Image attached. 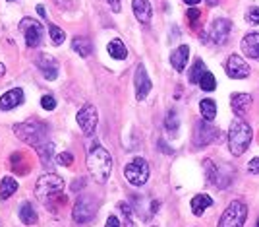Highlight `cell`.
Instances as JSON below:
<instances>
[{
	"label": "cell",
	"mask_w": 259,
	"mask_h": 227,
	"mask_svg": "<svg viewBox=\"0 0 259 227\" xmlns=\"http://www.w3.org/2000/svg\"><path fill=\"white\" fill-rule=\"evenodd\" d=\"M14 132L19 140H23L25 144L33 146L43 161L52 159L54 154V146L49 142V130L45 124L37 122V121H29V122H21V124H14Z\"/></svg>",
	"instance_id": "obj_1"
},
{
	"label": "cell",
	"mask_w": 259,
	"mask_h": 227,
	"mask_svg": "<svg viewBox=\"0 0 259 227\" xmlns=\"http://www.w3.org/2000/svg\"><path fill=\"white\" fill-rule=\"evenodd\" d=\"M87 169H89L91 177L99 185L107 183L109 177H111V171H113V157H111V154L103 146H99V144L93 146L89 150V154H87Z\"/></svg>",
	"instance_id": "obj_2"
},
{
	"label": "cell",
	"mask_w": 259,
	"mask_h": 227,
	"mask_svg": "<svg viewBox=\"0 0 259 227\" xmlns=\"http://www.w3.org/2000/svg\"><path fill=\"white\" fill-rule=\"evenodd\" d=\"M252 142V128L244 119H234L228 128V150L232 156H244Z\"/></svg>",
	"instance_id": "obj_3"
},
{
	"label": "cell",
	"mask_w": 259,
	"mask_h": 227,
	"mask_svg": "<svg viewBox=\"0 0 259 227\" xmlns=\"http://www.w3.org/2000/svg\"><path fill=\"white\" fill-rule=\"evenodd\" d=\"M62 191H64V181H62L58 175H52V173L43 175V177L37 181V185H35V194H37V198H39L43 204H47V206H49L50 198H56L58 194H62Z\"/></svg>",
	"instance_id": "obj_4"
},
{
	"label": "cell",
	"mask_w": 259,
	"mask_h": 227,
	"mask_svg": "<svg viewBox=\"0 0 259 227\" xmlns=\"http://www.w3.org/2000/svg\"><path fill=\"white\" fill-rule=\"evenodd\" d=\"M124 177H126L130 185L143 187L149 181V163L143 157H133L124 167Z\"/></svg>",
	"instance_id": "obj_5"
},
{
	"label": "cell",
	"mask_w": 259,
	"mask_h": 227,
	"mask_svg": "<svg viewBox=\"0 0 259 227\" xmlns=\"http://www.w3.org/2000/svg\"><path fill=\"white\" fill-rule=\"evenodd\" d=\"M248 220V206L240 200H234L219 220V227H242Z\"/></svg>",
	"instance_id": "obj_6"
},
{
	"label": "cell",
	"mask_w": 259,
	"mask_h": 227,
	"mask_svg": "<svg viewBox=\"0 0 259 227\" xmlns=\"http://www.w3.org/2000/svg\"><path fill=\"white\" fill-rule=\"evenodd\" d=\"M95 212H97L95 200L89 198V196H80L78 202H76V206H74L72 216H74V222L76 224H87V222H91L95 218Z\"/></svg>",
	"instance_id": "obj_7"
},
{
	"label": "cell",
	"mask_w": 259,
	"mask_h": 227,
	"mask_svg": "<svg viewBox=\"0 0 259 227\" xmlns=\"http://www.w3.org/2000/svg\"><path fill=\"white\" fill-rule=\"evenodd\" d=\"M97 122H99V113H97L95 105H91V103L83 105L80 109V113H78V124L83 130V134L91 136L95 132V128H97Z\"/></svg>",
	"instance_id": "obj_8"
},
{
	"label": "cell",
	"mask_w": 259,
	"mask_h": 227,
	"mask_svg": "<svg viewBox=\"0 0 259 227\" xmlns=\"http://www.w3.org/2000/svg\"><path fill=\"white\" fill-rule=\"evenodd\" d=\"M21 29H23V35H25V43L27 47H39L41 41H43V25L33 19V17H23L21 19Z\"/></svg>",
	"instance_id": "obj_9"
},
{
	"label": "cell",
	"mask_w": 259,
	"mask_h": 227,
	"mask_svg": "<svg viewBox=\"0 0 259 227\" xmlns=\"http://www.w3.org/2000/svg\"><path fill=\"white\" fill-rule=\"evenodd\" d=\"M225 68H227V74L230 78H234V80H242V78L250 76V66L244 60V56H240V54H230L227 64H225Z\"/></svg>",
	"instance_id": "obj_10"
},
{
	"label": "cell",
	"mask_w": 259,
	"mask_h": 227,
	"mask_svg": "<svg viewBox=\"0 0 259 227\" xmlns=\"http://www.w3.org/2000/svg\"><path fill=\"white\" fill-rule=\"evenodd\" d=\"M230 35V21L225 19V17H219L211 23L209 27V39L215 43V45H225L227 39Z\"/></svg>",
	"instance_id": "obj_11"
},
{
	"label": "cell",
	"mask_w": 259,
	"mask_h": 227,
	"mask_svg": "<svg viewBox=\"0 0 259 227\" xmlns=\"http://www.w3.org/2000/svg\"><path fill=\"white\" fill-rule=\"evenodd\" d=\"M133 86H135V97H137V101H143L149 95V91H151V80H149L147 70H145L143 64H139L137 70H135Z\"/></svg>",
	"instance_id": "obj_12"
},
{
	"label": "cell",
	"mask_w": 259,
	"mask_h": 227,
	"mask_svg": "<svg viewBox=\"0 0 259 227\" xmlns=\"http://www.w3.org/2000/svg\"><path fill=\"white\" fill-rule=\"evenodd\" d=\"M37 68L41 70L43 78H47V80H56V76H58V60H54L49 54L37 56Z\"/></svg>",
	"instance_id": "obj_13"
},
{
	"label": "cell",
	"mask_w": 259,
	"mask_h": 227,
	"mask_svg": "<svg viewBox=\"0 0 259 227\" xmlns=\"http://www.w3.org/2000/svg\"><path fill=\"white\" fill-rule=\"evenodd\" d=\"M215 134H217V130L209 124V121H205V119H203V122H199V124L195 126V136H194V142H195V146H207L209 142H213V140H215Z\"/></svg>",
	"instance_id": "obj_14"
},
{
	"label": "cell",
	"mask_w": 259,
	"mask_h": 227,
	"mask_svg": "<svg viewBox=\"0 0 259 227\" xmlns=\"http://www.w3.org/2000/svg\"><path fill=\"white\" fill-rule=\"evenodd\" d=\"M21 103H23V91H21V87H14V89L6 91L0 97V111H12V109H16Z\"/></svg>",
	"instance_id": "obj_15"
},
{
	"label": "cell",
	"mask_w": 259,
	"mask_h": 227,
	"mask_svg": "<svg viewBox=\"0 0 259 227\" xmlns=\"http://www.w3.org/2000/svg\"><path fill=\"white\" fill-rule=\"evenodd\" d=\"M131 8H133V16L137 17L139 23H149L151 16H153V8L149 0H131Z\"/></svg>",
	"instance_id": "obj_16"
},
{
	"label": "cell",
	"mask_w": 259,
	"mask_h": 227,
	"mask_svg": "<svg viewBox=\"0 0 259 227\" xmlns=\"http://www.w3.org/2000/svg\"><path fill=\"white\" fill-rule=\"evenodd\" d=\"M252 95L250 93H234L232 99H230V105H232V111L236 117H244L252 105Z\"/></svg>",
	"instance_id": "obj_17"
},
{
	"label": "cell",
	"mask_w": 259,
	"mask_h": 227,
	"mask_svg": "<svg viewBox=\"0 0 259 227\" xmlns=\"http://www.w3.org/2000/svg\"><path fill=\"white\" fill-rule=\"evenodd\" d=\"M188 58H190V47L188 45H180L172 54H170V64L174 70L182 72L188 64Z\"/></svg>",
	"instance_id": "obj_18"
},
{
	"label": "cell",
	"mask_w": 259,
	"mask_h": 227,
	"mask_svg": "<svg viewBox=\"0 0 259 227\" xmlns=\"http://www.w3.org/2000/svg\"><path fill=\"white\" fill-rule=\"evenodd\" d=\"M242 52L250 58H259V33H248L242 39Z\"/></svg>",
	"instance_id": "obj_19"
},
{
	"label": "cell",
	"mask_w": 259,
	"mask_h": 227,
	"mask_svg": "<svg viewBox=\"0 0 259 227\" xmlns=\"http://www.w3.org/2000/svg\"><path fill=\"white\" fill-rule=\"evenodd\" d=\"M107 51H109V54H111L113 58H116V60H124V58L128 56V49H126V45H124L120 39H113V41L107 45Z\"/></svg>",
	"instance_id": "obj_20"
},
{
	"label": "cell",
	"mask_w": 259,
	"mask_h": 227,
	"mask_svg": "<svg viewBox=\"0 0 259 227\" xmlns=\"http://www.w3.org/2000/svg\"><path fill=\"white\" fill-rule=\"evenodd\" d=\"M211 204H213L211 196H207V194H197V196L192 198V212H194L195 216H201V214L205 212V208H209Z\"/></svg>",
	"instance_id": "obj_21"
},
{
	"label": "cell",
	"mask_w": 259,
	"mask_h": 227,
	"mask_svg": "<svg viewBox=\"0 0 259 227\" xmlns=\"http://www.w3.org/2000/svg\"><path fill=\"white\" fill-rule=\"evenodd\" d=\"M19 220L25 226H35L37 224V212L33 210V206L29 202H23L19 206Z\"/></svg>",
	"instance_id": "obj_22"
},
{
	"label": "cell",
	"mask_w": 259,
	"mask_h": 227,
	"mask_svg": "<svg viewBox=\"0 0 259 227\" xmlns=\"http://www.w3.org/2000/svg\"><path fill=\"white\" fill-rule=\"evenodd\" d=\"M72 49H74V52L80 54V56H89L91 51H93L91 41L85 39V37H76V39L72 41Z\"/></svg>",
	"instance_id": "obj_23"
},
{
	"label": "cell",
	"mask_w": 259,
	"mask_h": 227,
	"mask_svg": "<svg viewBox=\"0 0 259 227\" xmlns=\"http://www.w3.org/2000/svg\"><path fill=\"white\" fill-rule=\"evenodd\" d=\"M16 191H17V183H16L12 177H4V179L0 181V198H2V200L10 198Z\"/></svg>",
	"instance_id": "obj_24"
},
{
	"label": "cell",
	"mask_w": 259,
	"mask_h": 227,
	"mask_svg": "<svg viewBox=\"0 0 259 227\" xmlns=\"http://www.w3.org/2000/svg\"><path fill=\"white\" fill-rule=\"evenodd\" d=\"M199 107H201V115H203L205 121L211 122V121L217 117V103H215L213 99H203V101L199 103Z\"/></svg>",
	"instance_id": "obj_25"
},
{
	"label": "cell",
	"mask_w": 259,
	"mask_h": 227,
	"mask_svg": "<svg viewBox=\"0 0 259 227\" xmlns=\"http://www.w3.org/2000/svg\"><path fill=\"white\" fill-rule=\"evenodd\" d=\"M205 72H207V68H205L203 60L197 58V60L194 62L192 70H190V82H192V84H199V80H201V76H203Z\"/></svg>",
	"instance_id": "obj_26"
},
{
	"label": "cell",
	"mask_w": 259,
	"mask_h": 227,
	"mask_svg": "<svg viewBox=\"0 0 259 227\" xmlns=\"http://www.w3.org/2000/svg\"><path fill=\"white\" fill-rule=\"evenodd\" d=\"M199 87H201L203 91H215V89H217V80H215V76H213L209 70L201 76V80H199Z\"/></svg>",
	"instance_id": "obj_27"
},
{
	"label": "cell",
	"mask_w": 259,
	"mask_h": 227,
	"mask_svg": "<svg viewBox=\"0 0 259 227\" xmlns=\"http://www.w3.org/2000/svg\"><path fill=\"white\" fill-rule=\"evenodd\" d=\"M49 35H50V39H52V45H56V47H58V45H62V43H64V39H66V33H64L58 25H54V23H52V25H49Z\"/></svg>",
	"instance_id": "obj_28"
},
{
	"label": "cell",
	"mask_w": 259,
	"mask_h": 227,
	"mask_svg": "<svg viewBox=\"0 0 259 227\" xmlns=\"http://www.w3.org/2000/svg\"><path fill=\"white\" fill-rule=\"evenodd\" d=\"M178 124H180V121H178V117H176V111L170 109L168 115H166V119H164V128H166L170 134H174V132L178 130Z\"/></svg>",
	"instance_id": "obj_29"
},
{
	"label": "cell",
	"mask_w": 259,
	"mask_h": 227,
	"mask_svg": "<svg viewBox=\"0 0 259 227\" xmlns=\"http://www.w3.org/2000/svg\"><path fill=\"white\" fill-rule=\"evenodd\" d=\"M41 107H43L45 111H52V109L56 107L54 97H52V95H43V97H41Z\"/></svg>",
	"instance_id": "obj_30"
},
{
	"label": "cell",
	"mask_w": 259,
	"mask_h": 227,
	"mask_svg": "<svg viewBox=\"0 0 259 227\" xmlns=\"http://www.w3.org/2000/svg\"><path fill=\"white\" fill-rule=\"evenodd\" d=\"M56 163H58V165H72V163H74V156L68 154V152L58 154V156H56Z\"/></svg>",
	"instance_id": "obj_31"
},
{
	"label": "cell",
	"mask_w": 259,
	"mask_h": 227,
	"mask_svg": "<svg viewBox=\"0 0 259 227\" xmlns=\"http://www.w3.org/2000/svg\"><path fill=\"white\" fill-rule=\"evenodd\" d=\"M205 169H207V179L209 183H215L217 181V171H215V165L211 161H205Z\"/></svg>",
	"instance_id": "obj_32"
},
{
	"label": "cell",
	"mask_w": 259,
	"mask_h": 227,
	"mask_svg": "<svg viewBox=\"0 0 259 227\" xmlns=\"http://www.w3.org/2000/svg\"><path fill=\"white\" fill-rule=\"evenodd\" d=\"M248 21L250 23H254V25H259V8H252V10H248Z\"/></svg>",
	"instance_id": "obj_33"
},
{
	"label": "cell",
	"mask_w": 259,
	"mask_h": 227,
	"mask_svg": "<svg viewBox=\"0 0 259 227\" xmlns=\"http://www.w3.org/2000/svg\"><path fill=\"white\" fill-rule=\"evenodd\" d=\"M199 16H201V12H199L195 6H192V8L188 10V19H190L192 23H195V21L199 19Z\"/></svg>",
	"instance_id": "obj_34"
},
{
	"label": "cell",
	"mask_w": 259,
	"mask_h": 227,
	"mask_svg": "<svg viewBox=\"0 0 259 227\" xmlns=\"http://www.w3.org/2000/svg\"><path fill=\"white\" fill-rule=\"evenodd\" d=\"M118 208L122 210V214L126 216L128 224H130V226H131V208H130V206H128V204H126V202H120V204H118ZM131 227H133V226H131Z\"/></svg>",
	"instance_id": "obj_35"
},
{
	"label": "cell",
	"mask_w": 259,
	"mask_h": 227,
	"mask_svg": "<svg viewBox=\"0 0 259 227\" xmlns=\"http://www.w3.org/2000/svg\"><path fill=\"white\" fill-rule=\"evenodd\" d=\"M248 169H250V173H254V175H258V173H259V157H254V159L250 161V165H248Z\"/></svg>",
	"instance_id": "obj_36"
},
{
	"label": "cell",
	"mask_w": 259,
	"mask_h": 227,
	"mask_svg": "<svg viewBox=\"0 0 259 227\" xmlns=\"http://www.w3.org/2000/svg\"><path fill=\"white\" fill-rule=\"evenodd\" d=\"M105 227H120V220L116 218V216H109V220H107V226Z\"/></svg>",
	"instance_id": "obj_37"
},
{
	"label": "cell",
	"mask_w": 259,
	"mask_h": 227,
	"mask_svg": "<svg viewBox=\"0 0 259 227\" xmlns=\"http://www.w3.org/2000/svg\"><path fill=\"white\" fill-rule=\"evenodd\" d=\"M107 2H109V6H111L114 12H120V10H122V2H120V0H107Z\"/></svg>",
	"instance_id": "obj_38"
},
{
	"label": "cell",
	"mask_w": 259,
	"mask_h": 227,
	"mask_svg": "<svg viewBox=\"0 0 259 227\" xmlns=\"http://www.w3.org/2000/svg\"><path fill=\"white\" fill-rule=\"evenodd\" d=\"M81 187H85V181H83V179H78V183L72 185V191H80Z\"/></svg>",
	"instance_id": "obj_39"
},
{
	"label": "cell",
	"mask_w": 259,
	"mask_h": 227,
	"mask_svg": "<svg viewBox=\"0 0 259 227\" xmlns=\"http://www.w3.org/2000/svg\"><path fill=\"white\" fill-rule=\"evenodd\" d=\"M58 6H62V8H70L72 6V0H54Z\"/></svg>",
	"instance_id": "obj_40"
},
{
	"label": "cell",
	"mask_w": 259,
	"mask_h": 227,
	"mask_svg": "<svg viewBox=\"0 0 259 227\" xmlns=\"http://www.w3.org/2000/svg\"><path fill=\"white\" fill-rule=\"evenodd\" d=\"M159 146H161V148H162V152H164V154H172V150H170V148H168V146H166V144H164V142H162V140H161V142H159Z\"/></svg>",
	"instance_id": "obj_41"
},
{
	"label": "cell",
	"mask_w": 259,
	"mask_h": 227,
	"mask_svg": "<svg viewBox=\"0 0 259 227\" xmlns=\"http://www.w3.org/2000/svg\"><path fill=\"white\" fill-rule=\"evenodd\" d=\"M37 12H39V16H41V17H45V16H47V12H45V6H43V4H39V6H37Z\"/></svg>",
	"instance_id": "obj_42"
},
{
	"label": "cell",
	"mask_w": 259,
	"mask_h": 227,
	"mask_svg": "<svg viewBox=\"0 0 259 227\" xmlns=\"http://www.w3.org/2000/svg\"><path fill=\"white\" fill-rule=\"evenodd\" d=\"M184 2H186L188 6H197V4L201 2V0H184Z\"/></svg>",
	"instance_id": "obj_43"
},
{
	"label": "cell",
	"mask_w": 259,
	"mask_h": 227,
	"mask_svg": "<svg viewBox=\"0 0 259 227\" xmlns=\"http://www.w3.org/2000/svg\"><path fill=\"white\" fill-rule=\"evenodd\" d=\"M4 74H6V66H4V64H2V62H0V78H2V76H4Z\"/></svg>",
	"instance_id": "obj_44"
},
{
	"label": "cell",
	"mask_w": 259,
	"mask_h": 227,
	"mask_svg": "<svg viewBox=\"0 0 259 227\" xmlns=\"http://www.w3.org/2000/svg\"><path fill=\"white\" fill-rule=\"evenodd\" d=\"M256 227H259V220H258V222H256Z\"/></svg>",
	"instance_id": "obj_45"
}]
</instances>
